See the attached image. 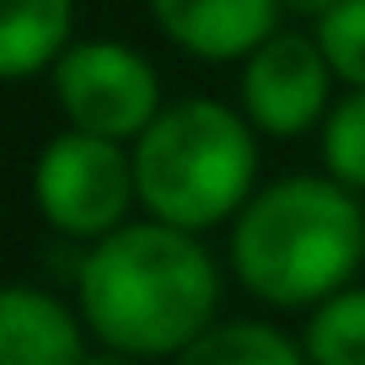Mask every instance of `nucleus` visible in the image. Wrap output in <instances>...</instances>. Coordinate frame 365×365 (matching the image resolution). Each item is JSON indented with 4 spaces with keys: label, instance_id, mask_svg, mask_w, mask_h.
I'll return each mask as SVG.
<instances>
[{
    "label": "nucleus",
    "instance_id": "obj_1",
    "mask_svg": "<svg viewBox=\"0 0 365 365\" xmlns=\"http://www.w3.org/2000/svg\"><path fill=\"white\" fill-rule=\"evenodd\" d=\"M76 307L91 339L108 349L135 360H178L220 322V263L199 231L145 215L81 252Z\"/></svg>",
    "mask_w": 365,
    "mask_h": 365
},
{
    "label": "nucleus",
    "instance_id": "obj_2",
    "mask_svg": "<svg viewBox=\"0 0 365 365\" xmlns=\"http://www.w3.org/2000/svg\"><path fill=\"white\" fill-rule=\"evenodd\" d=\"M226 263L237 285L274 312H312L365 269V205L333 172L258 182L231 220Z\"/></svg>",
    "mask_w": 365,
    "mask_h": 365
},
{
    "label": "nucleus",
    "instance_id": "obj_3",
    "mask_svg": "<svg viewBox=\"0 0 365 365\" xmlns=\"http://www.w3.org/2000/svg\"><path fill=\"white\" fill-rule=\"evenodd\" d=\"M140 210L182 231H215L258 194V129L215 97H178L135 140Z\"/></svg>",
    "mask_w": 365,
    "mask_h": 365
},
{
    "label": "nucleus",
    "instance_id": "obj_4",
    "mask_svg": "<svg viewBox=\"0 0 365 365\" xmlns=\"http://www.w3.org/2000/svg\"><path fill=\"white\" fill-rule=\"evenodd\" d=\"M33 205L43 226L59 231L65 242L91 247V242L113 237L118 226H129L140 205L135 150L124 140L65 124V135H54L33 161Z\"/></svg>",
    "mask_w": 365,
    "mask_h": 365
},
{
    "label": "nucleus",
    "instance_id": "obj_5",
    "mask_svg": "<svg viewBox=\"0 0 365 365\" xmlns=\"http://www.w3.org/2000/svg\"><path fill=\"white\" fill-rule=\"evenodd\" d=\"M48 81H54V103L70 129L108 135L124 145H135L167 108L156 65L118 38H76L54 59Z\"/></svg>",
    "mask_w": 365,
    "mask_h": 365
},
{
    "label": "nucleus",
    "instance_id": "obj_6",
    "mask_svg": "<svg viewBox=\"0 0 365 365\" xmlns=\"http://www.w3.org/2000/svg\"><path fill=\"white\" fill-rule=\"evenodd\" d=\"M339 76H333L328 54H322L317 33H269L247 59H242V86L237 108L252 118V129L269 140H301L322 129Z\"/></svg>",
    "mask_w": 365,
    "mask_h": 365
},
{
    "label": "nucleus",
    "instance_id": "obj_7",
    "mask_svg": "<svg viewBox=\"0 0 365 365\" xmlns=\"http://www.w3.org/2000/svg\"><path fill=\"white\" fill-rule=\"evenodd\" d=\"M172 48L199 65H242L269 33H279L285 0H145Z\"/></svg>",
    "mask_w": 365,
    "mask_h": 365
},
{
    "label": "nucleus",
    "instance_id": "obj_8",
    "mask_svg": "<svg viewBox=\"0 0 365 365\" xmlns=\"http://www.w3.org/2000/svg\"><path fill=\"white\" fill-rule=\"evenodd\" d=\"M86 317L76 301L43 285H11L0 296V365H86Z\"/></svg>",
    "mask_w": 365,
    "mask_h": 365
},
{
    "label": "nucleus",
    "instance_id": "obj_9",
    "mask_svg": "<svg viewBox=\"0 0 365 365\" xmlns=\"http://www.w3.org/2000/svg\"><path fill=\"white\" fill-rule=\"evenodd\" d=\"M76 43V0H0V76L33 81Z\"/></svg>",
    "mask_w": 365,
    "mask_h": 365
},
{
    "label": "nucleus",
    "instance_id": "obj_10",
    "mask_svg": "<svg viewBox=\"0 0 365 365\" xmlns=\"http://www.w3.org/2000/svg\"><path fill=\"white\" fill-rule=\"evenodd\" d=\"M167 365H312V360L301 349V339H290L285 328H274L263 317H226L215 328H205Z\"/></svg>",
    "mask_w": 365,
    "mask_h": 365
},
{
    "label": "nucleus",
    "instance_id": "obj_11",
    "mask_svg": "<svg viewBox=\"0 0 365 365\" xmlns=\"http://www.w3.org/2000/svg\"><path fill=\"white\" fill-rule=\"evenodd\" d=\"M301 349L312 365H365V285H344L307 312Z\"/></svg>",
    "mask_w": 365,
    "mask_h": 365
},
{
    "label": "nucleus",
    "instance_id": "obj_12",
    "mask_svg": "<svg viewBox=\"0 0 365 365\" xmlns=\"http://www.w3.org/2000/svg\"><path fill=\"white\" fill-rule=\"evenodd\" d=\"M317 150H322V172H333L354 194H365V91L344 86V97L328 108L317 129Z\"/></svg>",
    "mask_w": 365,
    "mask_h": 365
},
{
    "label": "nucleus",
    "instance_id": "obj_13",
    "mask_svg": "<svg viewBox=\"0 0 365 365\" xmlns=\"http://www.w3.org/2000/svg\"><path fill=\"white\" fill-rule=\"evenodd\" d=\"M312 33H317L339 86L365 91V0H339L333 11H322L312 22Z\"/></svg>",
    "mask_w": 365,
    "mask_h": 365
},
{
    "label": "nucleus",
    "instance_id": "obj_14",
    "mask_svg": "<svg viewBox=\"0 0 365 365\" xmlns=\"http://www.w3.org/2000/svg\"><path fill=\"white\" fill-rule=\"evenodd\" d=\"M86 365H145V360H135V354H124V349H108V344H97V349L86 354Z\"/></svg>",
    "mask_w": 365,
    "mask_h": 365
},
{
    "label": "nucleus",
    "instance_id": "obj_15",
    "mask_svg": "<svg viewBox=\"0 0 365 365\" xmlns=\"http://www.w3.org/2000/svg\"><path fill=\"white\" fill-rule=\"evenodd\" d=\"M339 0H285V11H296V16H307V22H317L322 11H333Z\"/></svg>",
    "mask_w": 365,
    "mask_h": 365
}]
</instances>
